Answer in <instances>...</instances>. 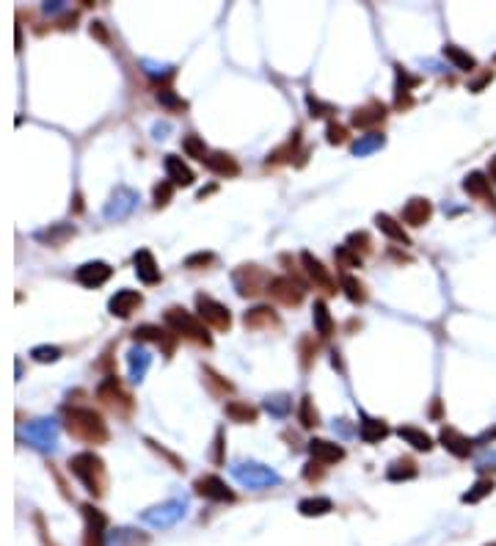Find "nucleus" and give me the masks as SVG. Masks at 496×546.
I'll return each instance as SVG.
<instances>
[{
	"mask_svg": "<svg viewBox=\"0 0 496 546\" xmlns=\"http://www.w3.org/2000/svg\"><path fill=\"white\" fill-rule=\"evenodd\" d=\"M417 474H419V469H417V464H414L411 458H397L395 464L389 467V472H386V477L395 480V483H400V480H414Z\"/></svg>",
	"mask_w": 496,
	"mask_h": 546,
	"instance_id": "obj_35",
	"label": "nucleus"
},
{
	"mask_svg": "<svg viewBox=\"0 0 496 546\" xmlns=\"http://www.w3.org/2000/svg\"><path fill=\"white\" fill-rule=\"evenodd\" d=\"M306 102H309V111H312V116H328V113H334V105H325V102H320V99L315 97V94H309V97H306Z\"/></svg>",
	"mask_w": 496,
	"mask_h": 546,
	"instance_id": "obj_49",
	"label": "nucleus"
},
{
	"mask_svg": "<svg viewBox=\"0 0 496 546\" xmlns=\"http://www.w3.org/2000/svg\"><path fill=\"white\" fill-rule=\"evenodd\" d=\"M30 356L36 359V362H42V364H52V362H58L61 359V350L52 345H39L30 350Z\"/></svg>",
	"mask_w": 496,
	"mask_h": 546,
	"instance_id": "obj_44",
	"label": "nucleus"
},
{
	"mask_svg": "<svg viewBox=\"0 0 496 546\" xmlns=\"http://www.w3.org/2000/svg\"><path fill=\"white\" fill-rule=\"evenodd\" d=\"M221 450H223V430H218V433H215V464H221L223 461Z\"/></svg>",
	"mask_w": 496,
	"mask_h": 546,
	"instance_id": "obj_54",
	"label": "nucleus"
},
{
	"mask_svg": "<svg viewBox=\"0 0 496 546\" xmlns=\"http://www.w3.org/2000/svg\"><path fill=\"white\" fill-rule=\"evenodd\" d=\"M312 318H315V331L320 334L322 340H328L334 334V318L325 306V301H315V309H312Z\"/></svg>",
	"mask_w": 496,
	"mask_h": 546,
	"instance_id": "obj_32",
	"label": "nucleus"
},
{
	"mask_svg": "<svg viewBox=\"0 0 496 546\" xmlns=\"http://www.w3.org/2000/svg\"><path fill=\"white\" fill-rule=\"evenodd\" d=\"M235 477L248 486V489H268V486H276L278 483V474L271 469V467H262V464H240L235 467Z\"/></svg>",
	"mask_w": 496,
	"mask_h": 546,
	"instance_id": "obj_8",
	"label": "nucleus"
},
{
	"mask_svg": "<svg viewBox=\"0 0 496 546\" xmlns=\"http://www.w3.org/2000/svg\"><path fill=\"white\" fill-rule=\"evenodd\" d=\"M193 489H196L198 496L213 499V502H232V499H235V491H232V489H226V483H223L221 477H215V474H204V477H198Z\"/></svg>",
	"mask_w": 496,
	"mask_h": 546,
	"instance_id": "obj_12",
	"label": "nucleus"
},
{
	"mask_svg": "<svg viewBox=\"0 0 496 546\" xmlns=\"http://www.w3.org/2000/svg\"><path fill=\"white\" fill-rule=\"evenodd\" d=\"M171 194H174L171 182H157V185H154V207H166V204L171 201Z\"/></svg>",
	"mask_w": 496,
	"mask_h": 546,
	"instance_id": "obj_48",
	"label": "nucleus"
},
{
	"mask_svg": "<svg viewBox=\"0 0 496 546\" xmlns=\"http://www.w3.org/2000/svg\"><path fill=\"white\" fill-rule=\"evenodd\" d=\"M204 166L213 174H218V177H237V174H240L237 160H235L232 155H226V152H210V157L204 160Z\"/></svg>",
	"mask_w": 496,
	"mask_h": 546,
	"instance_id": "obj_24",
	"label": "nucleus"
},
{
	"mask_svg": "<svg viewBox=\"0 0 496 546\" xmlns=\"http://www.w3.org/2000/svg\"><path fill=\"white\" fill-rule=\"evenodd\" d=\"M182 149L188 152V157H196V160H201V163L210 157V152H207V144H204L198 135H185V138H182Z\"/></svg>",
	"mask_w": 496,
	"mask_h": 546,
	"instance_id": "obj_41",
	"label": "nucleus"
},
{
	"mask_svg": "<svg viewBox=\"0 0 496 546\" xmlns=\"http://www.w3.org/2000/svg\"><path fill=\"white\" fill-rule=\"evenodd\" d=\"M309 452H312V458L322 464V467H331V464H337V461H342L345 458V450L339 445H334V442H325V439H312L309 442Z\"/></svg>",
	"mask_w": 496,
	"mask_h": 546,
	"instance_id": "obj_20",
	"label": "nucleus"
},
{
	"mask_svg": "<svg viewBox=\"0 0 496 546\" xmlns=\"http://www.w3.org/2000/svg\"><path fill=\"white\" fill-rule=\"evenodd\" d=\"M226 417L232 422H240V425H251V422H257L259 411L254 406L243 403V400H229L226 403Z\"/></svg>",
	"mask_w": 496,
	"mask_h": 546,
	"instance_id": "obj_30",
	"label": "nucleus"
},
{
	"mask_svg": "<svg viewBox=\"0 0 496 546\" xmlns=\"http://www.w3.org/2000/svg\"><path fill=\"white\" fill-rule=\"evenodd\" d=\"M64 428L74 439H80L86 445H105L108 442V425L94 408H67Z\"/></svg>",
	"mask_w": 496,
	"mask_h": 546,
	"instance_id": "obj_1",
	"label": "nucleus"
},
{
	"mask_svg": "<svg viewBox=\"0 0 496 546\" xmlns=\"http://www.w3.org/2000/svg\"><path fill=\"white\" fill-rule=\"evenodd\" d=\"M334 511V502L328 499V496H309V499H300L298 502V513L300 516H325V513H331Z\"/></svg>",
	"mask_w": 496,
	"mask_h": 546,
	"instance_id": "obj_28",
	"label": "nucleus"
},
{
	"mask_svg": "<svg viewBox=\"0 0 496 546\" xmlns=\"http://www.w3.org/2000/svg\"><path fill=\"white\" fill-rule=\"evenodd\" d=\"M359 436H361L367 445H375V442H381V439H386V436H389V425H386L383 420L364 417L361 428H359Z\"/></svg>",
	"mask_w": 496,
	"mask_h": 546,
	"instance_id": "obj_31",
	"label": "nucleus"
},
{
	"mask_svg": "<svg viewBox=\"0 0 496 546\" xmlns=\"http://www.w3.org/2000/svg\"><path fill=\"white\" fill-rule=\"evenodd\" d=\"M375 223H378V229L389 238V240H395V243H402V246H411V238L405 235V229H402V223H397L392 216H386V213H378L375 216Z\"/></svg>",
	"mask_w": 496,
	"mask_h": 546,
	"instance_id": "obj_26",
	"label": "nucleus"
},
{
	"mask_svg": "<svg viewBox=\"0 0 496 546\" xmlns=\"http://www.w3.org/2000/svg\"><path fill=\"white\" fill-rule=\"evenodd\" d=\"M166 174H169V182L179 185V188H191L193 179H196L191 166L182 163V157H176V155H166Z\"/></svg>",
	"mask_w": 496,
	"mask_h": 546,
	"instance_id": "obj_23",
	"label": "nucleus"
},
{
	"mask_svg": "<svg viewBox=\"0 0 496 546\" xmlns=\"http://www.w3.org/2000/svg\"><path fill=\"white\" fill-rule=\"evenodd\" d=\"M444 55L458 67V69H463V72H471L474 67H477V61H474V55H469L466 50L455 48V45H446L444 48Z\"/></svg>",
	"mask_w": 496,
	"mask_h": 546,
	"instance_id": "obj_38",
	"label": "nucleus"
},
{
	"mask_svg": "<svg viewBox=\"0 0 496 546\" xmlns=\"http://www.w3.org/2000/svg\"><path fill=\"white\" fill-rule=\"evenodd\" d=\"M204 375H207V381H210L213 386H221L223 392H232V384H229V381H221V375H215L213 370H204Z\"/></svg>",
	"mask_w": 496,
	"mask_h": 546,
	"instance_id": "obj_53",
	"label": "nucleus"
},
{
	"mask_svg": "<svg viewBox=\"0 0 496 546\" xmlns=\"http://www.w3.org/2000/svg\"><path fill=\"white\" fill-rule=\"evenodd\" d=\"M147 445L152 447V450H154V452H160V455H163V458H166V461H171V467H174V469H176V472H182V469H185V464H182V461H179V458H176V455H171V452H169V450H163V447H160V445H154V442H152V439H147Z\"/></svg>",
	"mask_w": 496,
	"mask_h": 546,
	"instance_id": "obj_50",
	"label": "nucleus"
},
{
	"mask_svg": "<svg viewBox=\"0 0 496 546\" xmlns=\"http://www.w3.org/2000/svg\"><path fill=\"white\" fill-rule=\"evenodd\" d=\"M213 262H215V254H213V251H198V254H191V257L185 260L188 268H207V265H213Z\"/></svg>",
	"mask_w": 496,
	"mask_h": 546,
	"instance_id": "obj_47",
	"label": "nucleus"
},
{
	"mask_svg": "<svg viewBox=\"0 0 496 546\" xmlns=\"http://www.w3.org/2000/svg\"><path fill=\"white\" fill-rule=\"evenodd\" d=\"M157 102L166 105V108H174V111H185V108H188L182 99L174 94L171 89H160V91H157Z\"/></svg>",
	"mask_w": 496,
	"mask_h": 546,
	"instance_id": "obj_45",
	"label": "nucleus"
},
{
	"mask_svg": "<svg viewBox=\"0 0 496 546\" xmlns=\"http://www.w3.org/2000/svg\"><path fill=\"white\" fill-rule=\"evenodd\" d=\"M133 262H135V273H138V279H141L144 284H157V282H160V268H157V262H154V257H152L149 248H138L135 257H133Z\"/></svg>",
	"mask_w": 496,
	"mask_h": 546,
	"instance_id": "obj_22",
	"label": "nucleus"
},
{
	"mask_svg": "<svg viewBox=\"0 0 496 546\" xmlns=\"http://www.w3.org/2000/svg\"><path fill=\"white\" fill-rule=\"evenodd\" d=\"M397 433H400L402 442H408V445L414 447V450H419V452H430V450H433V439H430L424 430L414 428V425H402Z\"/></svg>",
	"mask_w": 496,
	"mask_h": 546,
	"instance_id": "obj_29",
	"label": "nucleus"
},
{
	"mask_svg": "<svg viewBox=\"0 0 496 546\" xmlns=\"http://www.w3.org/2000/svg\"><path fill=\"white\" fill-rule=\"evenodd\" d=\"M166 325L171 328L176 337H185V340H191L196 345L213 347V337H210L207 325L198 321L196 315H191L188 309H182V306L166 309Z\"/></svg>",
	"mask_w": 496,
	"mask_h": 546,
	"instance_id": "obj_3",
	"label": "nucleus"
},
{
	"mask_svg": "<svg viewBox=\"0 0 496 546\" xmlns=\"http://www.w3.org/2000/svg\"><path fill=\"white\" fill-rule=\"evenodd\" d=\"M345 246L353 248L356 254H359V251H361V254H367V251L372 248V240H370V235H367V232H350V235H347Z\"/></svg>",
	"mask_w": 496,
	"mask_h": 546,
	"instance_id": "obj_43",
	"label": "nucleus"
},
{
	"mask_svg": "<svg viewBox=\"0 0 496 546\" xmlns=\"http://www.w3.org/2000/svg\"><path fill=\"white\" fill-rule=\"evenodd\" d=\"M342 290H345V296L353 303H364L367 301V290H364V284L356 276H342Z\"/></svg>",
	"mask_w": 496,
	"mask_h": 546,
	"instance_id": "obj_40",
	"label": "nucleus"
},
{
	"mask_svg": "<svg viewBox=\"0 0 496 546\" xmlns=\"http://www.w3.org/2000/svg\"><path fill=\"white\" fill-rule=\"evenodd\" d=\"M232 279H235V287H237V293L243 298H259L262 293L271 290L273 282L271 273L262 271L259 265H240Z\"/></svg>",
	"mask_w": 496,
	"mask_h": 546,
	"instance_id": "obj_5",
	"label": "nucleus"
},
{
	"mask_svg": "<svg viewBox=\"0 0 496 546\" xmlns=\"http://www.w3.org/2000/svg\"><path fill=\"white\" fill-rule=\"evenodd\" d=\"M488 179H494L496 182V155L491 157V163H488Z\"/></svg>",
	"mask_w": 496,
	"mask_h": 546,
	"instance_id": "obj_56",
	"label": "nucleus"
},
{
	"mask_svg": "<svg viewBox=\"0 0 496 546\" xmlns=\"http://www.w3.org/2000/svg\"><path fill=\"white\" fill-rule=\"evenodd\" d=\"M94 33H97L99 39H105V30H102V28H99V23H94V25H91V36H94Z\"/></svg>",
	"mask_w": 496,
	"mask_h": 546,
	"instance_id": "obj_57",
	"label": "nucleus"
},
{
	"mask_svg": "<svg viewBox=\"0 0 496 546\" xmlns=\"http://www.w3.org/2000/svg\"><path fill=\"white\" fill-rule=\"evenodd\" d=\"M133 337H135V342H154V345H160L166 350V356H171L174 353V337L176 334H169L166 328H160V325H138L135 331H133Z\"/></svg>",
	"mask_w": 496,
	"mask_h": 546,
	"instance_id": "obj_14",
	"label": "nucleus"
},
{
	"mask_svg": "<svg viewBox=\"0 0 496 546\" xmlns=\"http://www.w3.org/2000/svg\"><path fill=\"white\" fill-rule=\"evenodd\" d=\"M133 204H135V194L130 188H119L113 194V199H111V204L105 207V216L108 218H122V216H127L133 210Z\"/></svg>",
	"mask_w": 496,
	"mask_h": 546,
	"instance_id": "obj_25",
	"label": "nucleus"
},
{
	"mask_svg": "<svg viewBox=\"0 0 496 546\" xmlns=\"http://www.w3.org/2000/svg\"><path fill=\"white\" fill-rule=\"evenodd\" d=\"M300 265H303V271H306V276H309V282H315V287H320L325 296H334V293H337L334 276L328 273V268L322 265L315 254L303 251V254H300Z\"/></svg>",
	"mask_w": 496,
	"mask_h": 546,
	"instance_id": "obj_10",
	"label": "nucleus"
},
{
	"mask_svg": "<svg viewBox=\"0 0 496 546\" xmlns=\"http://www.w3.org/2000/svg\"><path fill=\"white\" fill-rule=\"evenodd\" d=\"M97 397L102 400V406H105V408H111L116 417H130V414H133V408H135V403H133L130 392L124 389L122 381H119L116 375H108V378L99 384Z\"/></svg>",
	"mask_w": 496,
	"mask_h": 546,
	"instance_id": "obj_4",
	"label": "nucleus"
},
{
	"mask_svg": "<svg viewBox=\"0 0 496 546\" xmlns=\"http://www.w3.org/2000/svg\"><path fill=\"white\" fill-rule=\"evenodd\" d=\"M383 144H386V138H383L381 133H367V135H361V138L353 144V155H356V157H367L372 152H378Z\"/></svg>",
	"mask_w": 496,
	"mask_h": 546,
	"instance_id": "obj_36",
	"label": "nucleus"
},
{
	"mask_svg": "<svg viewBox=\"0 0 496 546\" xmlns=\"http://www.w3.org/2000/svg\"><path fill=\"white\" fill-rule=\"evenodd\" d=\"M488 546H496V544H488Z\"/></svg>",
	"mask_w": 496,
	"mask_h": 546,
	"instance_id": "obj_58",
	"label": "nucleus"
},
{
	"mask_svg": "<svg viewBox=\"0 0 496 546\" xmlns=\"http://www.w3.org/2000/svg\"><path fill=\"white\" fill-rule=\"evenodd\" d=\"M300 353H303L300 364H303V367H309V364H312V359H315V353H317V347H309V337H303V340H300Z\"/></svg>",
	"mask_w": 496,
	"mask_h": 546,
	"instance_id": "obj_52",
	"label": "nucleus"
},
{
	"mask_svg": "<svg viewBox=\"0 0 496 546\" xmlns=\"http://www.w3.org/2000/svg\"><path fill=\"white\" fill-rule=\"evenodd\" d=\"M28 439L36 447H52L55 445V425L50 420H39L28 425Z\"/></svg>",
	"mask_w": 496,
	"mask_h": 546,
	"instance_id": "obj_27",
	"label": "nucleus"
},
{
	"mask_svg": "<svg viewBox=\"0 0 496 546\" xmlns=\"http://www.w3.org/2000/svg\"><path fill=\"white\" fill-rule=\"evenodd\" d=\"M298 420H300V425H303L306 430H312V428H317V425H320V414H317V408H315V400H312V395H306L303 400H300Z\"/></svg>",
	"mask_w": 496,
	"mask_h": 546,
	"instance_id": "obj_37",
	"label": "nucleus"
},
{
	"mask_svg": "<svg viewBox=\"0 0 496 546\" xmlns=\"http://www.w3.org/2000/svg\"><path fill=\"white\" fill-rule=\"evenodd\" d=\"M127 364H130V375H133V381H144L149 364H152V356H149L147 350H141V347H133V350H130V356H127Z\"/></svg>",
	"mask_w": 496,
	"mask_h": 546,
	"instance_id": "obj_33",
	"label": "nucleus"
},
{
	"mask_svg": "<svg viewBox=\"0 0 496 546\" xmlns=\"http://www.w3.org/2000/svg\"><path fill=\"white\" fill-rule=\"evenodd\" d=\"M243 323L251 331H271V328H278V315L271 306H257V309H248L243 315Z\"/></svg>",
	"mask_w": 496,
	"mask_h": 546,
	"instance_id": "obj_21",
	"label": "nucleus"
},
{
	"mask_svg": "<svg viewBox=\"0 0 496 546\" xmlns=\"http://www.w3.org/2000/svg\"><path fill=\"white\" fill-rule=\"evenodd\" d=\"M268 293L278 303H284V306H300L303 296H306V284L300 279H295V276H273Z\"/></svg>",
	"mask_w": 496,
	"mask_h": 546,
	"instance_id": "obj_7",
	"label": "nucleus"
},
{
	"mask_svg": "<svg viewBox=\"0 0 496 546\" xmlns=\"http://www.w3.org/2000/svg\"><path fill=\"white\" fill-rule=\"evenodd\" d=\"M430 216H433V204L422 196L408 199V204L402 207V221L408 226H424L430 221Z\"/></svg>",
	"mask_w": 496,
	"mask_h": 546,
	"instance_id": "obj_19",
	"label": "nucleus"
},
{
	"mask_svg": "<svg viewBox=\"0 0 496 546\" xmlns=\"http://www.w3.org/2000/svg\"><path fill=\"white\" fill-rule=\"evenodd\" d=\"M196 312H198V321L213 325L215 331H229V328H232V312H229V306H223L221 301H215V298L198 293Z\"/></svg>",
	"mask_w": 496,
	"mask_h": 546,
	"instance_id": "obj_6",
	"label": "nucleus"
},
{
	"mask_svg": "<svg viewBox=\"0 0 496 546\" xmlns=\"http://www.w3.org/2000/svg\"><path fill=\"white\" fill-rule=\"evenodd\" d=\"M69 469L72 474L86 486V491H91L94 496L105 494V483H108V474H105V464L97 452H77L69 458Z\"/></svg>",
	"mask_w": 496,
	"mask_h": 546,
	"instance_id": "obj_2",
	"label": "nucleus"
},
{
	"mask_svg": "<svg viewBox=\"0 0 496 546\" xmlns=\"http://www.w3.org/2000/svg\"><path fill=\"white\" fill-rule=\"evenodd\" d=\"M463 191L469 194V196L480 199V201H485V204H491L496 210V196L494 191H491V179L485 177V174L480 172H471L466 179H463Z\"/></svg>",
	"mask_w": 496,
	"mask_h": 546,
	"instance_id": "obj_17",
	"label": "nucleus"
},
{
	"mask_svg": "<svg viewBox=\"0 0 496 546\" xmlns=\"http://www.w3.org/2000/svg\"><path fill=\"white\" fill-rule=\"evenodd\" d=\"M298 144H300V135H298V133H293V135H290V138H287L281 147L273 149L271 155H268V166H271V163H273V166H276V163H290V160L295 157Z\"/></svg>",
	"mask_w": 496,
	"mask_h": 546,
	"instance_id": "obj_34",
	"label": "nucleus"
},
{
	"mask_svg": "<svg viewBox=\"0 0 496 546\" xmlns=\"http://www.w3.org/2000/svg\"><path fill=\"white\" fill-rule=\"evenodd\" d=\"M80 511H83V519H86L83 546H105V527H108V519H105V513H102V511H97L91 502H86Z\"/></svg>",
	"mask_w": 496,
	"mask_h": 546,
	"instance_id": "obj_9",
	"label": "nucleus"
},
{
	"mask_svg": "<svg viewBox=\"0 0 496 546\" xmlns=\"http://www.w3.org/2000/svg\"><path fill=\"white\" fill-rule=\"evenodd\" d=\"M494 491V480H477L474 486H471L466 494L461 496V502H466V505H474V502H480V499H485V496Z\"/></svg>",
	"mask_w": 496,
	"mask_h": 546,
	"instance_id": "obj_39",
	"label": "nucleus"
},
{
	"mask_svg": "<svg viewBox=\"0 0 496 546\" xmlns=\"http://www.w3.org/2000/svg\"><path fill=\"white\" fill-rule=\"evenodd\" d=\"M144 303V296L138 293V290H119L116 296L108 301V309H111V315L113 318H130L138 306Z\"/></svg>",
	"mask_w": 496,
	"mask_h": 546,
	"instance_id": "obj_16",
	"label": "nucleus"
},
{
	"mask_svg": "<svg viewBox=\"0 0 496 546\" xmlns=\"http://www.w3.org/2000/svg\"><path fill=\"white\" fill-rule=\"evenodd\" d=\"M439 442L444 445V450H449L455 458H469L471 455V442L469 436H463L461 430H455V428H441V433H439Z\"/></svg>",
	"mask_w": 496,
	"mask_h": 546,
	"instance_id": "obj_18",
	"label": "nucleus"
},
{
	"mask_svg": "<svg viewBox=\"0 0 496 546\" xmlns=\"http://www.w3.org/2000/svg\"><path fill=\"white\" fill-rule=\"evenodd\" d=\"M494 439H496V428L494 430H485V433L477 439V445H485V442H494Z\"/></svg>",
	"mask_w": 496,
	"mask_h": 546,
	"instance_id": "obj_55",
	"label": "nucleus"
},
{
	"mask_svg": "<svg viewBox=\"0 0 496 546\" xmlns=\"http://www.w3.org/2000/svg\"><path fill=\"white\" fill-rule=\"evenodd\" d=\"M182 516H185V502H182V499H169V502H163V505L147 511V513H144V521L152 524V527H171V524H176Z\"/></svg>",
	"mask_w": 496,
	"mask_h": 546,
	"instance_id": "obj_11",
	"label": "nucleus"
},
{
	"mask_svg": "<svg viewBox=\"0 0 496 546\" xmlns=\"http://www.w3.org/2000/svg\"><path fill=\"white\" fill-rule=\"evenodd\" d=\"M268 411H273V414H284L287 408H290V403H287V395H276V397H268Z\"/></svg>",
	"mask_w": 496,
	"mask_h": 546,
	"instance_id": "obj_51",
	"label": "nucleus"
},
{
	"mask_svg": "<svg viewBox=\"0 0 496 546\" xmlns=\"http://www.w3.org/2000/svg\"><path fill=\"white\" fill-rule=\"evenodd\" d=\"M334 257H337V262H339L342 268H361V254H356L353 248L339 246L334 251Z\"/></svg>",
	"mask_w": 496,
	"mask_h": 546,
	"instance_id": "obj_42",
	"label": "nucleus"
},
{
	"mask_svg": "<svg viewBox=\"0 0 496 546\" xmlns=\"http://www.w3.org/2000/svg\"><path fill=\"white\" fill-rule=\"evenodd\" d=\"M325 138H328V144H345L347 141V130L342 127V124H337V122H328V127H325Z\"/></svg>",
	"mask_w": 496,
	"mask_h": 546,
	"instance_id": "obj_46",
	"label": "nucleus"
},
{
	"mask_svg": "<svg viewBox=\"0 0 496 546\" xmlns=\"http://www.w3.org/2000/svg\"><path fill=\"white\" fill-rule=\"evenodd\" d=\"M111 276H113V268H111L108 262H102V260L86 262V265H80L77 273H74V279H77L83 287H99V284H105Z\"/></svg>",
	"mask_w": 496,
	"mask_h": 546,
	"instance_id": "obj_13",
	"label": "nucleus"
},
{
	"mask_svg": "<svg viewBox=\"0 0 496 546\" xmlns=\"http://www.w3.org/2000/svg\"><path fill=\"white\" fill-rule=\"evenodd\" d=\"M383 119H386V105H383V102H378V99H370L367 105H361V108H356V111H353L350 124H353V127L367 130V127L381 124Z\"/></svg>",
	"mask_w": 496,
	"mask_h": 546,
	"instance_id": "obj_15",
	"label": "nucleus"
}]
</instances>
